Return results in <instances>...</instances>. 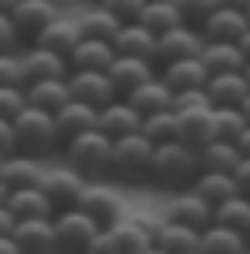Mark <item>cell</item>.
Listing matches in <instances>:
<instances>
[{
    "label": "cell",
    "instance_id": "cell-1",
    "mask_svg": "<svg viewBox=\"0 0 250 254\" xmlns=\"http://www.w3.org/2000/svg\"><path fill=\"white\" fill-rule=\"evenodd\" d=\"M202 172V157L194 146H187L183 138L161 142L153 150V183L164 190H187Z\"/></svg>",
    "mask_w": 250,
    "mask_h": 254
},
{
    "label": "cell",
    "instance_id": "cell-2",
    "mask_svg": "<svg viewBox=\"0 0 250 254\" xmlns=\"http://www.w3.org/2000/svg\"><path fill=\"white\" fill-rule=\"evenodd\" d=\"M112 150H116V138L94 127V131H82L63 142V161L86 180H105V176H112Z\"/></svg>",
    "mask_w": 250,
    "mask_h": 254
},
{
    "label": "cell",
    "instance_id": "cell-3",
    "mask_svg": "<svg viewBox=\"0 0 250 254\" xmlns=\"http://www.w3.org/2000/svg\"><path fill=\"white\" fill-rule=\"evenodd\" d=\"M15 135H19V150L34 153V157H49L53 150H60V124H56V112L38 109V105H26L15 116Z\"/></svg>",
    "mask_w": 250,
    "mask_h": 254
},
{
    "label": "cell",
    "instance_id": "cell-4",
    "mask_svg": "<svg viewBox=\"0 0 250 254\" xmlns=\"http://www.w3.org/2000/svg\"><path fill=\"white\" fill-rule=\"evenodd\" d=\"M153 232L157 224L146 221V217H120L116 224L101 228V236L94 239L90 251L94 254H142V251H153Z\"/></svg>",
    "mask_w": 250,
    "mask_h": 254
},
{
    "label": "cell",
    "instance_id": "cell-5",
    "mask_svg": "<svg viewBox=\"0 0 250 254\" xmlns=\"http://www.w3.org/2000/svg\"><path fill=\"white\" fill-rule=\"evenodd\" d=\"M153 150L157 146L149 142L142 131L116 138V150H112V176H120L124 183L153 180Z\"/></svg>",
    "mask_w": 250,
    "mask_h": 254
},
{
    "label": "cell",
    "instance_id": "cell-6",
    "mask_svg": "<svg viewBox=\"0 0 250 254\" xmlns=\"http://www.w3.org/2000/svg\"><path fill=\"white\" fill-rule=\"evenodd\" d=\"M53 224H56V243H60V251H90L94 239L101 236V224H97L82 206L56 209Z\"/></svg>",
    "mask_w": 250,
    "mask_h": 254
},
{
    "label": "cell",
    "instance_id": "cell-7",
    "mask_svg": "<svg viewBox=\"0 0 250 254\" xmlns=\"http://www.w3.org/2000/svg\"><path fill=\"white\" fill-rule=\"evenodd\" d=\"M202 45H205L202 26L180 23V26H172V30L157 34V56H153V60H157V67H164V64L183 60V56H198V53H202Z\"/></svg>",
    "mask_w": 250,
    "mask_h": 254
},
{
    "label": "cell",
    "instance_id": "cell-8",
    "mask_svg": "<svg viewBox=\"0 0 250 254\" xmlns=\"http://www.w3.org/2000/svg\"><path fill=\"white\" fill-rule=\"evenodd\" d=\"M86 176H78L71 165H60V168H45V180H41V190L49 194L53 209H67V206H78L82 190H86Z\"/></svg>",
    "mask_w": 250,
    "mask_h": 254
},
{
    "label": "cell",
    "instance_id": "cell-9",
    "mask_svg": "<svg viewBox=\"0 0 250 254\" xmlns=\"http://www.w3.org/2000/svg\"><path fill=\"white\" fill-rule=\"evenodd\" d=\"M161 71L149 56H127V53H116V60L109 64V79L112 86H116L120 97H127L131 90H138L142 82H149L153 75Z\"/></svg>",
    "mask_w": 250,
    "mask_h": 254
},
{
    "label": "cell",
    "instance_id": "cell-10",
    "mask_svg": "<svg viewBox=\"0 0 250 254\" xmlns=\"http://www.w3.org/2000/svg\"><path fill=\"white\" fill-rule=\"evenodd\" d=\"M56 15H60V0H15V8H11V23H15L19 38L26 41H34Z\"/></svg>",
    "mask_w": 250,
    "mask_h": 254
},
{
    "label": "cell",
    "instance_id": "cell-11",
    "mask_svg": "<svg viewBox=\"0 0 250 254\" xmlns=\"http://www.w3.org/2000/svg\"><path fill=\"white\" fill-rule=\"evenodd\" d=\"M19 56H23L26 82H34V79H67V75H71L67 53H56V49L38 45V41H34L30 49H23Z\"/></svg>",
    "mask_w": 250,
    "mask_h": 254
},
{
    "label": "cell",
    "instance_id": "cell-12",
    "mask_svg": "<svg viewBox=\"0 0 250 254\" xmlns=\"http://www.w3.org/2000/svg\"><path fill=\"white\" fill-rule=\"evenodd\" d=\"M67 86H71V97L94 105V109H105L109 101H116V86H112L109 71H71L67 75Z\"/></svg>",
    "mask_w": 250,
    "mask_h": 254
},
{
    "label": "cell",
    "instance_id": "cell-13",
    "mask_svg": "<svg viewBox=\"0 0 250 254\" xmlns=\"http://www.w3.org/2000/svg\"><path fill=\"white\" fill-rule=\"evenodd\" d=\"M78 206L86 209L101 228H109V224H116L120 217H124V202H120V194H116V190H109V187H101V180H90L86 183Z\"/></svg>",
    "mask_w": 250,
    "mask_h": 254
},
{
    "label": "cell",
    "instance_id": "cell-14",
    "mask_svg": "<svg viewBox=\"0 0 250 254\" xmlns=\"http://www.w3.org/2000/svg\"><path fill=\"white\" fill-rule=\"evenodd\" d=\"M97 127H101L109 138L134 135V131H142V112L134 109L127 97H116V101H109L105 109H97Z\"/></svg>",
    "mask_w": 250,
    "mask_h": 254
},
{
    "label": "cell",
    "instance_id": "cell-15",
    "mask_svg": "<svg viewBox=\"0 0 250 254\" xmlns=\"http://www.w3.org/2000/svg\"><path fill=\"white\" fill-rule=\"evenodd\" d=\"M161 79L168 82L176 94H183V90H205V82H209V67H205L202 53H198V56H183V60L164 64Z\"/></svg>",
    "mask_w": 250,
    "mask_h": 254
},
{
    "label": "cell",
    "instance_id": "cell-16",
    "mask_svg": "<svg viewBox=\"0 0 250 254\" xmlns=\"http://www.w3.org/2000/svg\"><path fill=\"white\" fill-rule=\"evenodd\" d=\"M198 247H202V232L190 228V224L164 217V224H157V232H153V251H161V254H194Z\"/></svg>",
    "mask_w": 250,
    "mask_h": 254
},
{
    "label": "cell",
    "instance_id": "cell-17",
    "mask_svg": "<svg viewBox=\"0 0 250 254\" xmlns=\"http://www.w3.org/2000/svg\"><path fill=\"white\" fill-rule=\"evenodd\" d=\"M11 236H15L19 251H60V243H56V224L53 217H26V221H15V228H11Z\"/></svg>",
    "mask_w": 250,
    "mask_h": 254
},
{
    "label": "cell",
    "instance_id": "cell-18",
    "mask_svg": "<svg viewBox=\"0 0 250 254\" xmlns=\"http://www.w3.org/2000/svg\"><path fill=\"white\" fill-rule=\"evenodd\" d=\"M247 26H250V15L247 11H239V8H213L209 15H205V23H202V34H205V41H239L243 34H247Z\"/></svg>",
    "mask_w": 250,
    "mask_h": 254
},
{
    "label": "cell",
    "instance_id": "cell-19",
    "mask_svg": "<svg viewBox=\"0 0 250 254\" xmlns=\"http://www.w3.org/2000/svg\"><path fill=\"white\" fill-rule=\"evenodd\" d=\"M0 176H4V183H8L11 190H19V187H41V180H45V165H41V157H34V153L15 150V153L4 157Z\"/></svg>",
    "mask_w": 250,
    "mask_h": 254
},
{
    "label": "cell",
    "instance_id": "cell-20",
    "mask_svg": "<svg viewBox=\"0 0 250 254\" xmlns=\"http://www.w3.org/2000/svg\"><path fill=\"white\" fill-rule=\"evenodd\" d=\"M112 60H116V49L101 38H78V45L67 53L71 71H109Z\"/></svg>",
    "mask_w": 250,
    "mask_h": 254
},
{
    "label": "cell",
    "instance_id": "cell-21",
    "mask_svg": "<svg viewBox=\"0 0 250 254\" xmlns=\"http://www.w3.org/2000/svg\"><path fill=\"white\" fill-rule=\"evenodd\" d=\"M168 221H180V224H190V228L202 232L205 224H213V206L198 194V190H180L172 202H168Z\"/></svg>",
    "mask_w": 250,
    "mask_h": 254
},
{
    "label": "cell",
    "instance_id": "cell-22",
    "mask_svg": "<svg viewBox=\"0 0 250 254\" xmlns=\"http://www.w3.org/2000/svg\"><path fill=\"white\" fill-rule=\"evenodd\" d=\"M127 101H131L142 116H149V112H161V109H176V90L161 79V71H157L149 82H142L138 90H131Z\"/></svg>",
    "mask_w": 250,
    "mask_h": 254
},
{
    "label": "cell",
    "instance_id": "cell-23",
    "mask_svg": "<svg viewBox=\"0 0 250 254\" xmlns=\"http://www.w3.org/2000/svg\"><path fill=\"white\" fill-rule=\"evenodd\" d=\"M112 49H116V53H127V56H149V60H153V56H157V34L134 19V23H124V26L116 30ZM153 64H157V60H153Z\"/></svg>",
    "mask_w": 250,
    "mask_h": 254
},
{
    "label": "cell",
    "instance_id": "cell-24",
    "mask_svg": "<svg viewBox=\"0 0 250 254\" xmlns=\"http://www.w3.org/2000/svg\"><path fill=\"white\" fill-rule=\"evenodd\" d=\"M56 124H60V138L67 142V138L82 135V131H94L97 127V109L86 105V101H78V97H71L67 105L56 109Z\"/></svg>",
    "mask_w": 250,
    "mask_h": 254
},
{
    "label": "cell",
    "instance_id": "cell-25",
    "mask_svg": "<svg viewBox=\"0 0 250 254\" xmlns=\"http://www.w3.org/2000/svg\"><path fill=\"white\" fill-rule=\"evenodd\" d=\"M180 116V138L194 150H202L213 138V105H202V109H176Z\"/></svg>",
    "mask_w": 250,
    "mask_h": 254
},
{
    "label": "cell",
    "instance_id": "cell-26",
    "mask_svg": "<svg viewBox=\"0 0 250 254\" xmlns=\"http://www.w3.org/2000/svg\"><path fill=\"white\" fill-rule=\"evenodd\" d=\"M202 60H205V67H209V75H224V71H243L247 53H243L239 41H205Z\"/></svg>",
    "mask_w": 250,
    "mask_h": 254
},
{
    "label": "cell",
    "instance_id": "cell-27",
    "mask_svg": "<svg viewBox=\"0 0 250 254\" xmlns=\"http://www.w3.org/2000/svg\"><path fill=\"white\" fill-rule=\"evenodd\" d=\"M190 190H198V194L217 209L220 202H228L232 194H239V183H235V172H213V168H202L198 180L190 183Z\"/></svg>",
    "mask_w": 250,
    "mask_h": 254
},
{
    "label": "cell",
    "instance_id": "cell-28",
    "mask_svg": "<svg viewBox=\"0 0 250 254\" xmlns=\"http://www.w3.org/2000/svg\"><path fill=\"white\" fill-rule=\"evenodd\" d=\"M205 90H209L213 105H235V109H239L243 97L250 94V82H247L243 71H224V75H209Z\"/></svg>",
    "mask_w": 250,
    "mask_h": 254
},
{
    "label": "cell",
    "instance_id": "cell-29",
    "mask_svg": "<svg viewBox=\"0 0 250 254\" xmlns=\"http://www.w3.org/2000/svg\"><path fill=\"white\" fill-rule=\"evenodd\" d=\"M26 101L56 112L60 105L71 101V86H67V79H34V82H26Z\"/></svg>",
    "mask_w": 250,
    "mask_h": 254
},
{
    "label": "cell",
    "instance_id": "cell-30",
    "mask_svg": "<svg viewBox=\"0 0 250 254\" xmlns=\"http://www.w3.org/2000/svg\"><path fill=\"white\" fill-rule=\"evenodd\" d=\"M247 243H250L247 232H235V228H228V224L213 221V224L202 228V247H198V251H205V254H235Z\"/></svg>",
    "mask_w": 250,
    "mask_h": 254
},
{
    "label": "cell",
    "instance_id": "cell-31",
    "mask_svg": "<svg viewBox=\"0 0 250 254\" xmlns=\"http://www.w3.org/2000/svg\"><path fill=\"white\" fill-rule=\"evenodd\" d=\"M8 209L19 217V221H26V217H53V202H49V194L41 187H19L8 194Z\"/></svg>",
    "mask_w": 250,
    "mask_h": 254
},
{
    "label": "cell",
    "instance_id": "cell-32",
    "mask_svg": "<svg viewBox=\"0 0 250 254\" xmlns=\"http://www.w3.org/2000/svg\"><path fill=\"white\" fill-rule=\"evenodd\" d=\"M138 23L149 26L153 34H164V30H172V26L187 23V19H183V11H180V4H176V0H146V8H142Z\"/></svg>",
    "mask_w": 250,
    "mask_h": 254
},
{
    "label": "cell",
    "instance_id": "cell-33",
    "mask_svg": "<svg viewBox=\"0 0 250 254\" xmlns=\"http://www.w3.org/2000/svg\"><path fill=\"white\" fill-rule=\"evenodd\" d=\"M198 157H202V168H213V172H235V165L243 161L239 146L232 142V138H209V142L198 150Z\"/></svg>",
    "mask_w": 250,
    "mask_h": 254
},
{
    "label": "cell",
    "instance_id": "cell-34",
    "mask_svg": "<svg viewBox=\"0 0 250 254\" xmlns=\"http://www.w3.org/2000/svg\"><path fill=\"white\" fill-rule=\"evenodd\" d=\"M78 38H82V30H78V19H63V15H56V19H53V23H49L34 41H38V45L56 49V53H71V49L78 45Z\"/></svg>",
    "mask_w": 250,
    "mask_h": 254
},
{
    "label": "cell",
    "instance_id": "cell-35",
    "mask_svg": "<svg viewBox=\"0 0 250 254\" xmlns=\"http://www.w3.org/2000/svg\"><path fill=\"white\" fill-rule=\"evenodd\" d=\"M120 19L112 15L105 4H94V8H86L82 15H78V30H82V38H101V41H112L120 30Z\"/></svg>",
    "mask_w": 250,
    "mask_h": 254
},
{
    "label": "cell",
    "instance_id": "cell-36",
    "mask_svg": "<svg viewBox=\"0 0 250 254\" xmlns=\"http://www.w3.org/2000/svg\"><path fill=\"white\" fill-rule=\"evenodd\" d=\"M142 135H146L153 146L180 138V116H176V109H161V112L142 116Z\"/></svg>",
    "mask_w": 250,
    "mask_h": 254
},
{
    "label": "cell",
    "instance_id": "cell-37",
    "mask_svg": "<svg viewBox=\"0 0 250 254\" xmlns=\"http://www.w3.org/2000/svg\"><path fill=\"white\" fill-rule=\"evenodd\" d=\"M213 221L250 236V198H247V194H232L228 202H220V206L213 209Z\"/></svg>",
    "mask_w": 250,
    "mask_h": 254
},
{
    "label": "cell",
    "instance_id": "cell-38",
    "mask_svg": "<svg viewBox=\"0 0 250 254\" xmlns=\"http://www.w3.org/2000/svg\"><path fill=\"white\" fill-rule=\"evenodd\" d=\"M243 127H247V116L235 105H213V138H239Z\"/></svg>",
    "mask_w": 250,
    "mask_h": 254
},
{
    "label": "cell",
    "instance_id": "cell-39",
    "mask_svg": "<svg viewBox=\"0 0 250 254\" xmlns=\"http://www.w3.org/2000/svg\"><path fill=\"white\" fill-rule=\"evenodd\" d=\"M0 86H26V71H23V56L11 49V53H0Z\"/></svg>",
    "mask_w": 250,
    "mask_h": 254
},
{
    "label": "cell",
    "instance_id": "cell-40",
    "mask_svg": "<svg viewBox=\"0 0 250 254\" xmlns=\"http://www.w3.org/2000/svg\"><path fill=\"white\" fill-rule=\"evenodd\" d=\"M26 105H30L26 101V86H0V116L15 120Z\"/></svg>",
    "mask_w": 250,
    "mask_h": 254
},
{
    "label": "cell",
    "instance_id": "cell-41",
    "mask_svg": "<svg viewBox=\"0 0 250 254\" xmlns=\"http://www.w3.org/2000/svg\"><path fill=\"white\" fill-rule=\"evenodd\" d=\"M97 4H105L120 23H134L142 15V8H146V0H97Z\"/></svg>",
    "mask_w": 250,
    "mask_h": 254
},
{
    "label": "cell",
    "instance_id": "cell-42",
    "mask_svg": "<svg viewBox=\"0 0 250 254\" xmlns=\"http://www.w3.org/2000/svg\"><path fill=\"white\" fill-rule=\"evenodd\" d=\"M176 4H180L183 19H187V23H194V26H202L205 15L217 8V0H176Z\"/></svg>",
    "mask_w": 250,
    "mask_h": 254
},
{
    "label": "cell",
    "instance_id": "cell-43",
    "mask_svg": "<svg viewBox=\"0 0 250 254\" xmlns=\"http://www.w3.org/2000/svg\"><path fill=\"white\" fill-rule=\"evenodd\" d=\"M19 30H15V23H11V15L8 11H0V53H11V49L19 45Z\"/></svg>",
    "mask_w": 250,
    "mask_h": 254
},
{
    "label": "cell",
    "instance_id": "cell-44",
    "mask_svg": "<svg viewBox=\"0 0 250 254\" xmlns=\"http://www.w3.org/2000/svg\"><path fill=\"white\" fill-rule=\"evenodd\" d=\"M19 150V135H15V120L8 116H0V153L8 157V153Z\"/></svg>",
    "mask_w": 250,
    "mask_h": 254
},
{
    "label": "cell",
    "instance_id": "cell-45",
    "mask_svg": "<svg viewBox=\"0 0 250 254\" xmlns=\"http://www.w3.org/2000/svg\"><path fill=\"white\" fill-rule=\"evenodd\" d=\"M202 105H213L209 90H183V94H176V109H202Z\"/></svg>",
    "mask_w": 250,
    "mask_h": 254
},
{
    "label": "cell",
    "instance_id": "cell-46",
    "mask_svg": "<svg viewBox=\"0 0 250 254\" xmlns=\"http://www.w3.org/2000/svg\"><path fill=\"white\" fill-rule=\"evenodd\" d=\"M235 183H239V194L250 198V157H243L239 165H235Z\"/></svg>",
    "mask_w": 250,
    "mask_h": 254
},
{
    "label": "cell",
    "instance_id": "cell-47",
    "mask_svg": "<svg viewBox=\"0 0 250 254\" xmlns=\"http://www.w3.org/2000/svg\"><path fill=\"white\" fill-rule=\"evenodd\" d=\"M15 221H19V217L11 213V209H8V202H4V206H0V236H8V232L15 228Z\"/></svg>",
    "mask_w": 250,
    "mask_h": 254
},
{
    "label": "cell",
    "instance_id": "cell-48",
    "mask_svg": "<svg viewBox=\"0 0 250 254\" xmlns=\"http://www.w3.org/2000/svg\"><path fill=\"white\" fill-rule=\"evenodd\" d=\"M0 254H23V251H19V243H15V236H11V232H8V236H0Z\"/></svg>",
    "mask_w": 250,
    "mask_h": 254
},
{
    "label": "cell",
    "instance_id": "cell-49",
    "mask_svg": "<svg viewBox=\"0 0 250 254\" xmlns=\"http://www.w3.org/2000/svg\"><path fill=\"white\" fill-rule=\"evenodd\" d=\"M235 146H239V153H243V157H250V124L243 127V135L235 138Z\"/></svg>",
    "mask_w": 250,
    "mask_h": 254
},
{
    "label": "cell",
    "instance_id": "cell-50",
    "mask_svg": "<svg viewBox=\"0 0 250 254\" xmlns=\"http://www.w3.org/2000/svg\"><path fill=\"white\" fill-rule=\"evenodd\" d=\"M220 8H239V11H247L250 8V0H217Z\"/></svg>",
    "mask_w": 250,
    "mask_h": 254
},
{
    "label": "cell",
    "instance_id": "cell-51",
    "mask_svg": "<svg viewBox=\"0 0 250 254\" xmlns=\"http://www.w3.org/2000/svg\"><path fill=\"white\" fill-rule=\"evenodd\" d=\"M8 194H11V187H8V183H4V176H0V206L8 202Z\"/></svg>",
    "mask_w": 250,
    "mask_h": 254
},
{
    "label": "cell",
    "instance_id": "cell-52",
    "mask_svg": "<svg viewBox=\"0 0 250 254\" xmlns=\"http://www.w3.org/2000/svg\"><path fill=\"white\" fill-rule=\"evenodd\" d=\"M239 45H243V53H247V60H250V26H247V34L239 38Z\"/></svg>",
    "mask_w": 250,
    "mask_h": 254
},
{
    "label": "cell",
    "instance_id": "cell-53",
    "mask_svg": "<svg viewBox=\"0 0 250 254\" xmlns=\"http://www.w3.org/2000/svg\"><path fill=\"white\" fill-rule=\"evenodd\" d=\"M239 109H243V116H247V124H250V94L243 97V105H239Z\"/></svg>",
    "mask_w": 250,
    "mask_h": 254
},
{
    "label": "cell",
    "instance_id": "cell-54",
    "mask_svg": "<svg viewBox=\"0 0 250 254\" xmlns=\"http://www.w3.org/2000/svg\"><path fill=\"white\" fill-rule=\"evenodd\" d=\"M11 8H15V0H0V11H8V15H11Z\"/></svg>",
    "mask_w": 250,
    "mask_h": 254
},
{
    "label": "cell",
    "instance_id": "cell-55",
    "mask_svg": "<svg viewBox=\"0 0 250 254\" xmlns=\"http://www.w3.org/2000/svg\"><path fill=\"white\" fill-rule=\"evenodd\" d=\"M243 75H247V82H250V60H247V64H243Z\"/></svg>",
    "mask_w": 250,
    "mask_h": 254
},
{
    "label": "cell",
    "instance_id": "cell-56",
    "mask_svg": "<svg viewBox=\"0 0 250 254\" xmlns=\"http://www.w3.org/2000/svg\"><path fill=\"white\" fill-rule=\"evenodd\" d=\"M0 168H4V153H0Z\"/></svg>",
    "mask_w": 250,
    "mask_h": 254
},
{
    "label": "cell",
    "instance_id": "cell-57",
    "mask_svg": "<svg viewBox=\"0 0 250 254\" xmlns=\"http://www.w3.org/2000/svg\"><path fill=\"white\" fill-rule=\"evenodd\" d=\"M247 15H250V8H247Z\"/></svg>",
    "mask_w": 250,
    "mask_h": 254
}]
</instances>
